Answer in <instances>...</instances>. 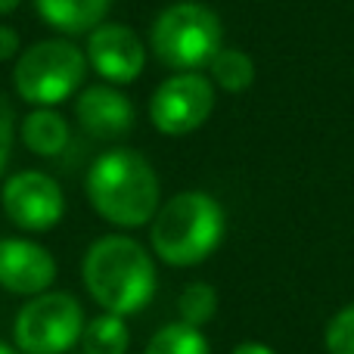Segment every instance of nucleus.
<instances>
[{"label":"nucleus","instance_id":"nucleus-1","mask_svg":"<svg viewBox=\"0 0 354 354\" xmlns=\"http://www.w3.org/2000/svg\"><path fill=\"white\" fill-rule=\"evenodd\" d=\"M84 193L106 224L124 230L147 227L162 205V183L153 162L131 147L100 153L87 168Z\"/></svg>","mask_w":354,"mask_h":354},{"label":"nucleus","instance_id":"nucleus-2","mask_svg":"<svg viewBox=\"0 0 354 354\" xmlns=\"http://www.w3.org/2000/svg\"><path fill=\"white\" fill-rule=\"evenodd\" d=\"M84 289L103 311L131 317L153 301L159 277L156 261L134 236L106 233L93 239L81 261Z\"/></svg>","mask_w":354,"mask_h":354},{"label":"nucleus","instance_id":"nucleus-3","mask_svg":"<svg viewBox=\"0 0 354 354\" xmlns=\"http://www.w3.org/2000/svg\"><path fill=\"white\" fill-rule=\"evenodd\" d=\"M224 208L212 193L183 189L162 202L149 221V245L171 268H196L208 261L224 239Z\"/></svg>","mask_w":354,"mask_h":354},{"label":"nucleus","instance_id":"nucleus-4","mask_svg":"<svg viewBox=\"0 0 354 354\" xmlns=\"http://www.w3.org/2000/svg\"><path fill=\"white\" fill-rule=\"evenodd\" d=\"M224 47V25L218 12L196 0H177L156 16L149 28V50L177 72L205 68Z\"/></svg>","mask_w":354,"mask_h":354},{"label":"nucleus","instance_id":"nucleus-5","mask_svg":"<svg viewBox=\"0 0 354 354\" xmlns=\"http://www.w3.org/2000/svg\"><path fill=\"white\" fill-rule=\"evenodd\" d=\"M87 53L68 37H47L16 56L12 87L19 100L35 106H59L81 91L87 78Z\"/></svg>","mask_w":354,"mask_h":354},{"label":"nucleus","instance_id":"nucleus-6","mask_svg":"<svg viewBox=\"0 0 354 354\" xmlns=\"http://www.w3.org/2000/svg\"><path fill=\"white\" fill-rule=\"evenodd\" d=\"M84 308L72 292H47L28 299L12 320V345L22 354H66L81 342Z\"/></svg>","mask_w":354,"mask_h":354},{"label":"nucleus","instance_id":"nucleus-7","mask_svg":"<svg viewBox=\"0 0 354 354\" xmlns=\"http://www.w3.org/2000/svg\"><path fill=\"white\" fill-rule=\"evenodd\" d=\"M214 112V84L199 72H177L149 97V122L165 137H187L199 131Z\"/></svg>","mask_w":354,"mask_h":354},{"label":"nucleus","instance_id":"nucleus-8","mask_svg":"<svg viewBox=\"0 0 354 354\" xmlns=\"http://www.w3.org/2000/svg\"><path fill=\"white\" fill-rule=\"evenodd\" d=\"M0 205H3L6 221L22 233H47L66 214V193L50 174L25 168L3 180Z\"/></svg>","mask_w":354,"mask_h":354},{"label":"nucleus","instance_id":"nucleus-9","mask_svg":"<svg viewBox=\"0 0 354 354\" xmlns=\"http://www.w3.org/2000/svg\"><path fill=\"white\" fill-rule=\"evenodd\" d=\"M87 66L106 81V84H134L147 68V44L131 25L103 22L87 35Z\"/></svg>","mask_w":354,"mask_h":354},{"label":"nucleus","instance_id":"nucleus-10","mask_svg":"<svg viewBox=\"0 0 354 354\" xmlns=\"http://www.w3.org/2000/svg\"><path fill=\"white\" fill-rule=\"evenodd\" d=\"M56 274H59L56 258L41 243L22 236L0 239V289L35 299L53 286Z\"/></svg>","mask_w":354,"mask_h":354},{"label":"nucleus","instance_id":"nucleus-11","mask_svg":"<svg viewBox=\"0 0 354 354\" xmlns=\"http://www.w3.org/2000/svg\"><path fill=\"white\" fill-rule=\"evenodd\" d=\"M75 122L93 140H122L134 131L137 109L131 97L115 84H91L75 100Z\"/></svg>","mask_w":354,"mask_h":354},{"label":"nucleus","instance_id":"nucleus-12","mask_svg":"<svg viewBox=\"0 0 354 354\" xmlns=\"http://www.w3.org/2000/svg\"><path fill=\"white\" fill-rule=\"evenodd\" d=\"M37 16L59 35H91L106 22L112 0H31Z\"/></svg>","mask_w":354,"mask_h":354},{"label":"nucleus","instance_id":"nucleus-13","mask_svg":"<svg viewBox=\"0 0 354 354\" xmlns=\"http://www.w3.org/2000/svg\"><path fill=\"white\" fill-rule=\"evenodd\" d=\"M19 134H22V143L31 156L53 159V156H59L68 147L72 128H68V118L59 109H53V106H35L22 118Z\"/></svg>","mask_w":354,"mask_h":354},{"label":"nucleus","instance_id":"nucleus-14","mask_svg":"<svg viewBox=\"0 0 354 354\" xmlns=\"http://www.w3.org/2000/svg\"><path fill=\"white\" fill-rule=\"evenodd\" d=\"M78 345L84 354H128L131 330H128V324H124V317L103 311L84 324V333H81Z\"/></svg>","mask_w":354,"mask_h":354},{"label":"nucleus","instance_id":"nucleus-15","mask_svg":"<svg viewBox=\"0 0 354 354\" xmlns=\"http://www.w3.org/2000/svg\"><path fill=\"white\" fill-rule=\"evenodd\" d=\"M208 75H212V84L221 87V91L243 93L255 81V62H252L249 53H243L236 47H221L218 56L208 62Z\"/></svg>","mask_w":354,"mask_h":354},{"label":"nucleus","instance_id":"nucleus-16","mask_svg":"<svg viewBox=\"0 0 354 354\" xmlns=\"http://www.w3.org/2000/svg\"><path fill=\"white\" fill-rule=\"evenodd\" d=\"M143 354H212V345L202 336L199 326H189L183 320H177V324L156 330Z\"/></svg>","mask_w":354,"mask_h":354},{"label":"nucleus","instance_id":"nucleus-17","mask_svg":"<svg viewBox=\"0 0 354 354\" xmlns=\"http://www.w3.org/2000/svg\"><path fill=\"white\" fill-rule=\"evenodd\" d=\"M177 314H180L183 324L189 326H205L208 320H214V314H218V292H214L212 283H187V286L180 289V295H177Z\"/></svg>","mask_w":354,"mask_h":354},{"label":"nucleus","instance_id":"nucleus-18","mask_svg":"<svg viewBox=\"0 0 354 354\" xmlns=\"http://www.w3.org/2000/svg\"><path fill=\"white\" fill-rule=\"evenodd\" d=\"M324 345L330 354H354V305L342 308V311L326 324Z\"/></svg>","mask_w":354,"mask_h":354},{"label":"nucleus","instance_id":"nucleus-19","mask_svg":"<svg viewBox=\"0 0 354 354\" xmlns=\"http://www.w3.org/2000/svg\"><path fill=\"white\" fill-rule=\"evenodd\" d=\"M12 143H16V109H12L10 97L0 91V174L12 156Z\"/></svg>","mask_w":354,"mask_h":354},{"label":"nucleus","instance_id":"nucleus-20","mask_svg":"<svg viewBox=\"0 0 354 354\" xmlns=\"http://www.w3.org/2000/svg\"><path fill=\"white\" fill-rule=\"evenodd\" d=\"M19 50H22V41H19V31L12 25H0V62L16 59Z\"/></svg>","mask_w":354,"mask_h":354},{"label":"nucleus","instance_id":"nucleus-21","mask_svg":"<svg viewBox=\"0 0 354 354\" xmlns=\"http://www.w3.org/2000/svg\"><path fill=\"white\" fill-rule=\"evenodd\" d=\"M230 354H277V351L270 348V345H264V342H239Z\"/></svg>","mask_w":354,"mask_h":354},{"label":"nucleus","instance_id":"nucleus-22","mask_svg":"<svg viewBox=\"0 0 354 354\" xmlns=\"http://www.w3.org/2000/svg\"><path fill=\"white\" fill-rule=\"evenodd\" d=\"M19 6H22V0H0V16H10V12H16Z\"/></svg>","mask_w":354,"mask_h":354},{"label":"nucleus","instance_id":"nucleus-23","mask_svg":"<svg viewBox=\"0 0 354 354\" xmlns=\"http://www.w3.org/2000/svg\"><path fill=\"white\" fill-rule=\"evenodd\" d=\"M0 354H22L16 348V345H6V342H0Z\"/></svg>","mask_w":354,"mask_h":354}]
</instances>
